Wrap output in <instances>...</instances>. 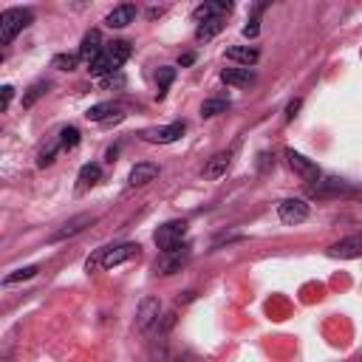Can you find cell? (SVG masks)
<instances>
[{"instance_id": "e575fe53", "label": "cell", "mask_w": 362, "mask_h": 362, "mask_svg": "<svg viewBox=\"0 0 362 362\" xmlns=\"http://www.w3.org/2000/svg\"><path fill=\"white\" fill-rule=\"evenodd\" d=\"M147 14H150V17H159V14H164V9H162V6H159V9H156V6H153V9L147 12Z\"/></svg>"}, {"instance_id": "f546056e", "label": "cell", "mask_w": 362, "mask_h": 362, "mask_svg": "<svg viewBox=\"0 0 362 362\" xmlns=\"http://www.w3.org/2000/svg\"><path fill=\"white\" fill-rule=\"evenodd\" d=\"M173 76H175V68H159V74H156L159 96H164V91H167V88H170V83H173Z\"/></svg>"}, {"instance_id": "1f68e13d", "label": "cell", "mask_w": 362, "mask_h": 362, "mask_svg": "<svg viewBox=\"0 0 362 362\" xmlns=\"http://www.w3.org/2000/svg\"><path fill=\"white\" fill-rule=\"evenodd\" d=\"M12 96H14V88H12V85H3V88H0V111H6V108H9Z\"/></svg>"}, {"instance_id": "6da1fadb", "label": "cell", "mask_w": 362, "mask_h": 362, "mask_svg": "<svg viewBox=\"0 0 362 362\" xmlns=\"http://www.w3.org/2000/svg\"><path fill=\"white\" fill-rule=\"evenodd\" d=\"M131 43L127 40H114V43H108L105 45V51L88 65V71L96 76V80H105V76H111V74H119V68L131 60Z\"/></svg>"}, {"instance_id": "5b68a950", "label": "cell", "mask_w": 362, "mask_h": 362, "mask_svg": "<svg viewBox=\"0 0 362 362\" xmlns=\"http://www.w3.org/2000/svg\"><path fill=\"white\" fill-rule=\"evenodd\" d=\"M190 255H193V249H190L187 241L178 244V246H173V249H164V252L159 255V261H156V275L170 277V275H175V272H181V269L187 266Z\"/></svg>"}, {"instance_id": "d6a6232c", "label": "cell", "mask_w": 362, "mask_h": 362, "mask_svg": "<svg viewBox=\"0 0 362 362\" xmlns=\"http://www.w3.org/2000/svg\"><path fill=\"white\" fill-rule=\"evenodd\" d=\"M300 105H303V99H292V102H289V105H286V122H292V119L297 116Z\"/></svg>"}, {"instance_id": "603a6c76", "label": "cell", "mask_w": 362, "mask_h": 362, "mask_svg": "<svg viewBox=\"0 0 362 362\" xmlns=\"http://www.w3.org/2000/svg\"><path fill=\"white\" fill-rule=\"evenodd\" d=\"M48 88H51V83H45V80H37V83H34L29 91L23 94V108H32L37 99H43V96L48 94Z\"/></svg>"}, {"instance_id": "d590c367", "label": "cell", "mask_w": 362, "mask_h": 362, "mask_svg": "<svg viewBox=\"0 0 362 362\" xmlns=\"http://www.w3.org/2000/svg\"><path fill=\"white\" fill-rule=\"evenodd\" d=\"M193 60H195L193 54H184V57H181V65H193Z\"/></svg>"}, {"instance_id": "9c48e42d", "label": "cell", "mask_w": 362, "mask_h": 362, "mask_svg": "<svg viewBox=\"0 0 362 362\" xmlns=\"http://www.w3.org/2000/svg\"><path fill=\"white\" fill-rule=\"evenodd\" d=\"M159 317H162V303L159 297H142L139 308H136V328L142 334H147L153 326H159Z\"/></svg>"}, {"instance_id": "2e32d148", "label": "cell", "mask_w": 362, "mask_h": 362, "mask_svg": "<svg viewBox=\"0 0 362 362\" xmlns=\"http://www.w3.org/2000/svg\"><path fill=\"white\" fill-rule=\"evenodd\" d=\"M136 6L134 3H122V6H116L114 12H108V17H105V25L108 29H125V25H131L134 20H136Z\"/></svg>"}, {"instance_id": "4fadbf2b", "label": "cell", "mask_w": 362, "mask_h": 362, "mask_svg": "<svg viewBox=\"0 0 362 362\" xmlns=\"http://www.w3.org/2000/svg\"><path fill=\"white\" fill-rule=\"evenodd\" d=\"M232 6L229 0H218V3H201V6H195L193 9V20L195 23H201V20H224V14H229Z\"/></svg>"}, {"instance_id": "7402d4cb", "label": "cell", "mask_w": 362, "mask_h": 362, "mask_svg": "<svg viewBox=\"0 0 362 362\" xmlns=\"http://www.w3.org/2000/svg\"><path fill=\"white\" fill-rule=\"evenodd\" d=\"M221 32H224V20H201V23L195 25V40L206 43V40L218 37Z\"/></svg>"}, {"instance_id": "277c9868", "label": "cell", "mask_w": 362, "mask_h": 362, "mask_svg": "<svg viewBox=\"0 0 362 362\" xmlns=\"http://www.w3.org/2000/svg\"><path fill=\"white\" fill-rule=\"evenodd\" d=\"M32 20H34L32 9H6L0 14V43L9 45L25 25H32Z\"/></svg>"}, {"instance_id": "ac0fdd59", "label": "cell", "mask_w": 362, "mask_h": 362, "mask_svg": "<svg viewBox=\"0 0 362 362\" xmlns=\"http://www.w3.org/2000/svg\"><path fill=\"white\" fill-rule=\"evenodd\" d=\"M257 57H261V54H257V48H255V45H229V48H226V60L241 63V68L255 65Z\"/></svg>"}, {"instance_id": "44dd1931", "label": "cell", "mask_w": 362, "mask_h": 362, "mask_svg": "<svg viewBox=\"0 0 362 362\" xmlns=\"http://www.w3.org/2000/svg\"><path fill=\"white\" fill-rule=\"evenodd\" d=\"M116 108H114V102H99V105H91L85 111V119L88 122H119L122 116H111Z\"/></svg>"}, {"instance_id": "30bf717a", "label": "cell", "mask_w": 362, "mask_h": 362, "mask_svg": "<svg viewBox=\"0 0 362 362\" xmlns=\"http://www.w3.org/2000/svg\"><path fill=\"white\" fill-rule=\"evenodd\" d=\"M283 159H286V164L303 178V181H308V184H312V181H317L323 173H320V167L312 162V159H306L303 153H297V150H283Z\"/></svg>"}, {"instance_id": "3957f363", "label": "cell", "mask_w": 362, "mask_h": 362, "mask_svg": "<svg viewBox=\"0 0 362 362\" xmlns=\"http://www.w3.org/2000/svg\"><path fill=\"white\" fill-rule=\"evenodd\" d=\"M306 193L312 198H351L356 195V187L337 175H320L312 184H306Z\"/></svg>"}, {"instance_id": "ba28073f", "label": "cell", "mask_w": 362, "mask_h": 362, "mask_svg": "<svg viewBox=\"0 0 362 362\" xmlns=\"http://www.w3.org/2000/svg\"><path fill=\"white\" fill-rule=\"evenodd\" d=\"M326 255L334 257V261H354V257H362V232H354V235L331 244L326 249Z\"/></svg>"}, {"instance_id": "4dcf8cb0", "label": "cell", "mask_w": 362, "mask_h": 362, "mask_svg": "<svg viewBox=\"0 0 362 362\" xmlns=\"http://www.w3.org/2000/svg\"><path fill=\"white\" fill-rule=\"evenodd\" d=\"M99 85L102 88H122L125 85V76L122 74H111V76H105V80H99Z\"/></svg>"}, {"instance_id": "d6986e66", "label": "cell", "mask_w": 362, "mask_h": 362, "mask_svg": "<svg viewBox=\"0 0 362 362\" xmlns=\"http://www.w3.org/2000/svg\"><path fill=\"white\" fill-rule=\"evenodd\" d=\"M221 80L226 85H235V88H249L255 83V74H252V68H224Z\"/></svg>"}, {"instance_id": "ffe728a7", "label": "cell", "mask_w": 362, "mask_h": 362, "mask_svg": "<svg viewBox=\"0 0 362 362\" xmlns=\"http://www.w3.org/2000/svg\"><path fill=\"white\" fill-rule=\"evenodd\" d=\"M99 178H102V167H99L96 162H88V164H83L80 175H76V181H80V184H76V190H80V193H85L88 187H94V184H96Z\"/></svg>"}, {"instance_id": "9a60e30c", "label": "cell", "mask_w": 362, "mask_h": 362, "mask_svg": "<svg viewBox=\"0 0 362 362\" xmlns=\"http://www.w3.org/2000/svg\"><path fill=\"white\" fill-rule=\"evenodd\" d=\"M229 164H232V150H221V153H215V156L204 164V178H206V181H215V178L226 175Z\"/></svg>"}, {"instance_id": "484cf974", "label": "cell", "mask_w": 362, "mask_h": 362, "mask_svg": "<svg viewBox=\"0 0 362 362\" xmlns=\"http://www.w3.org/2000/svg\"><path fill=\"white\" fill-rule=\"evenodd\" d=\"M76 65H80V54H54L51 57V68H57V71H74Z\"/></svg>"}, {"instance_id": "d4e9b609", "label": "cell", "mask_w": 362, "mask_h": 362, "mask_svg": "<svg viewBox=\"0 0 362 362\" xmlns=\"http://www.w3.org/2000/svg\"><path fill=\"white\" fill-rule=\"evenodd\" d=\"M83 142V136H80V127H74V125H68V127H63L60 131V145H63V150H74L76 145Z\"/></svg>"}, {"instance_id": "cb8c5ba5", "label": "cell", "mask_w": 362, "mask_h": 362, "mask_svg": "<svg viewBox=\"0 0 362 362\" xmlns=\"http://www.w3.org/2000/svg\"><path fill=\"white\" fill-rule=\"evenodd\" d=\"M226 108H229L226 99H206L204 105H201V116H204V119H213V116H218V114H226Z\"/></svg>"}, {"instance_id": "7a4b0ae2", "label": "cell", "mask_w": 362, "mask_h": 362, "mask_svg": "<svg viewBox=\"0 0 362 362\" xmlns=\"http://www.w3.org/2000/svg\"><path fill=\"white\" fill-rule=\"evenodd\" d=\"M139 255V244H116V246H102L96 249L94 257H88L85 269L88 272H96V269H114V266H122L127 264L131 257Z\"/></svg>"}, {"instance_id": "83f0119b", "label": "cell", "mask_w": 362, "mask_h": 362, "mask_svg": "<svg viewBox=\"0 0 362 362\" xmlns=\"http://www.w3.org/2000/svg\"><path fill=\"white\" fill-rule=\"evenodd\" d=\"M266 6L261 3V6H255V14H252V20L244 25V37H257V32H261V25H257V23H261V12H264Z\"/></svg>"}, {"instance_id": "4316f807", "label": "cell", "mask_w": 362, "mask_h": 362, "mask_svg": "<svg viewBox=\"0 0 362 362\" xmlns=\"http://www.w3.org/2000/svg\"><path fill=\"white\" fill-rule=\"evenodd\" d=\"M37 272H40L37 266H23V269H14L12 275H6V277H3V286H14V283H20V280H32Z\"/></svg>"}, {"instance_id": "e0dca14e", "label": "cell", "mask_w": 362, "mask_h": 362, "mask_svg": "<svg viewBox=\"0 0 362 362\" xmlns=\"http://www.w3.org/2000/svg\"><path fill=\"white\" fill-rule=\"evenodd\" d=\"M159 175V164H153V162H139L131 173H127V184L131 187H145V184H150L153 178Z\"/></svg>"}, {"instance_id": "836d02e7", "label": "cell", "mask_w": 362, "mask_h": 362, "mask_svg": "<svg viewBox=\"0 0 362 362\" xmlns=\"http://www.w3.org/2000/svg\"><path fill=\"white\" fill-rule=\"evenodd\" d=\"M173 362H204V359H201V356H195V354H190V351H187V354H178V356H175V359H173Z\"/></svg>"}, {"instance_id": "5bb4252c", "label": "cell", "mask_w": 362, "mask_h": 362, "mask_svg": "<svg viewBox=\"0 0 362 362\" xmlns=\"http://www.w3.org/2000/svg\"><path fill=\"white\" fill-rule=\"evenodd\" d=\"M105 51V43H102V34L96 32V29H91L85 37H83V43H80V60H85L88 65Z\"/></svg>"}, {"instance_id": "8fae6325", "label": "cell", "mask_w": 362, "mask_h": 362, "mask_svg": "<svg viewBox=\"0 0 362 362\" xmlns=\"http://www.w3.org/2000/svg\"><path fill=\"white\" fill-rule=\"evenodd\" d=\"M277 218L283 224H289V226H297L308 218V204L303 198H286V201H280L277 204Z\"/></svg>"}, {"instance_id": "8992f818", "label": "cell", "mask_w": 362, "mask_h": 362, "mask_svg": "<svg viewBox=\"0 0 362 362\" xmlns=\"http://www.w3.org/2000/svg\"><path fill=\"white\" fill-rule=\"evenodd\" d=\"M96 224V215H91V213H80V215H74V218H68L57 232H51L48 235V244H60V241H68V238H76L80 232H85L88 226H94Z\"/></svg>"}, {"instance_id": "52a82bcc", "label": "cell", "mask_w": 362, "mask_h": 362, "mask_svg": "<svg viewBox=\"0 0 362 362\" xmlns=\"http://www.w3.org/2000/svg\"><path fill=\"white\" fill-rule=\"evenodd\" d=\"M184 238H187V221H167V224H162L156 229V235H153V241H156V246L162 252L184 244Z\"/></svg>"}, {"instance_id": "7c38bea8", "label": "cell", "mask_w": 362, "mask_h": 362, "mask_svg": "<svg viewBox=\"0 0 362 362\" xmlns=\"http://www.w3.org/2000/svg\"><path fill=\"white\" fill-rule=\"evenodd\" d=\"M187 125L184 122H173V125H164V127H153V131H145L142 139L145 142H153V145H173L184 136Z\"/></svg>"}, {"instance_id": "f1b7e54d", "label": "cell", "mask_w": 362, "mask_h": 362, "mask_svg": "<svg viewBox=\"0 0 362 362\" xmlns=\"http://www.w3.org/2000/svg\"><path fill=\"white\" fill-rule=\"evenodd\" d=\"M57 150H63V145H60V139H54V142H51L43 153H40V159H37V164L40 167H48L51 162H54V156H57Z\"/></svg>"}]
</instances>
